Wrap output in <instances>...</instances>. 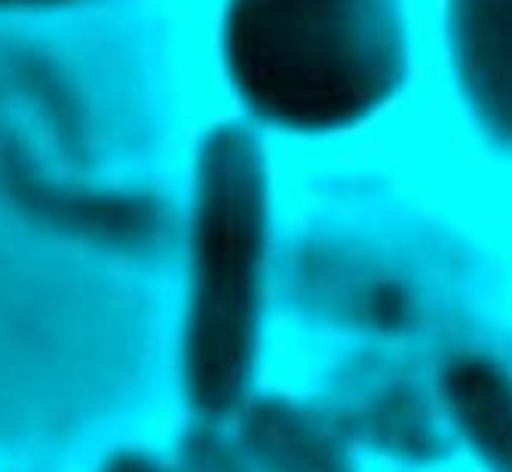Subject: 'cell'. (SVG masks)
<instances>
[{
  "instance_id": "cell-4",
  "label": "cell",
  "mask_w": 512,
  "mask_h": 472,
  "mask_svg": "<svg viewBox=\"0 0 512 472\" xmlns=\"http://www.w3.org/2000/svg\"><path fill=\"white\" fill-rule=\"evenodd\" d=\"M442 399L473 451L500 472H512V381L485 359L467 356L445 368Z\"/></svg>"
},
{
  "instance_id": "cell-3",
  "label": "cell",
  "mask_w": 512,
  "mask_h": 472,
  "mask_svg": "<svg viewBox=\"0 0 512 472\" xmlns=\"http://www.w3.org/2000/svg\"><path fill=\"white\" fill-rule=\"evenodd\" d=\"M234 417V442L258 472H353L338 436L289 399L264 396Z\"/></svg>"
},
{
  "instance_id": "cell-5",
  "label": "cell",
  "mask_w": 512,
  "mask_h": 472,
  "mask_svg": "<svg viewBox=\"0 0 512 472\" xmlns=\"http://www.w3.org/2000/svg\"><path fill=\"white\" fill-rule=\"evenodd\" d=\"M184 472H258L249 457L240 451L234 436L215 430V423H197L181 442Z\"/></svg>"
},
{
  "instance_id": "cell-6",
  "label": "cell",
  "mask_w": 512,
  "mask_h": 472,
  "mask_svg": "<svg viewBox=\"0 0 512 472\" xmlns=\"http://www.w3.org/2000/svg\"><path fill=\"white\" fill-rule=\"evenodd\" d=\"M99 472H184V469L160 460L151 451L126 448V451H114L111 457H105L102 466H99Z\"/></svg>"
},
{
  "instance_id": "cell-2",
  "label": "cell",
  "mask_w": 512,
  "mask_h": 472,
  "mask_svg": "<svg viewBox=\"0 0 512 472\" xmlns=\"http://www.w3.org/2000/svg\"><path fill=\"white\" fill-rule=\"evenodd\" d=\"M267 209L261 169L243 141L209 151L191 240V292L181 377L200 423L246 405L267 286Z\"/></svg>"
},
{
  "instance_id": "cell-1",
  "label": "cell",
  "mask_w": 512,
  "mask_h": 472,
  "mask_svg": "<svg viewBox=\"0 0 512 472\" xmlns=\"http://www.w3.org/2000/svg\"><path fill=\"white\" fill-rule=\"evenodd\" d=\"M230 31L246 92L286 126H350L405 77L402 0H237Z\"/></svg>"
}]
</instances>
